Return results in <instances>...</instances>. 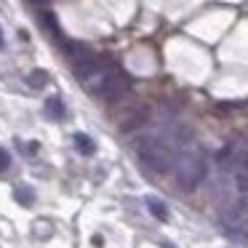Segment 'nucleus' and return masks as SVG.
I'll use <instances>...</instances> for the list:
<instances>
[{"label": "nucleus", "instance_id": "obj_6", "mask_svg": "<svg viewBox=\"0 0 248 248\" xmlns=\"http://www.w3.org/2000/svg\"><path fill=\"white\" fill-rule=\"evenodd\" d=\"M147 208H150V214L155 216V219H160V221H166V219H168V211H166V203H163V200H157V198H147Z\"/></svg>", "mask_w": 248, "mask_h": 248}, {"label": "nucleus", "instance_id": "obj_11", "mask_svg": "<svg viewBox=\"0 0 248 248\" xmlns=\"http://www.w3.org/2000/svg\"><path fill=\"white\" fill-rule=\"evenodd\" d=\"M32 6H38V8H46V0H30Z\"/></svg>", "mask_w": 248, "mask_h": 248}, {"label": "nucleus", "instance_id": "obj_4", "mask_svg": "<svg viewBox=\"0 0 248 248\" xmlns=\"http://www.w3.org/2000/svg\"><path fill=\"white\" fill-rule=\"evenodd\" d=\"M147 120H150V109H147V107H136L131 115H125V120L120 125H123V131H134V128H139V125H144Z\"/></svg>", "mask_w": 248, "mask_h": 248}, {"label": "nucleus", "instance_id": "obj_7", "mask_svg": "<svg viewBox=\"0 0 248 248\" xmlns=\"http://www.w3.org/2000/svg\"><path fill=\"white\" fill-rule=\"evenodd\" d=\"M75 147H78V152H83V155H93V150H96V144L91 141V136H86V134H75Z\"/></svg>", "mask_w": 248, "mask_h": 248}, {"label": "nucleus", "instance_id": "obj_9", "mask_svg": "<svg viewBox=\"0 0 248 248\" xmlns=\"http://www.w3.org/2000/svg\"><path fill=\"white\" fill-rule=\"evenodd\" d=\"M14 198H16L22 205H32L35 203V189L32 187H19L16 192H14Z\"/></svg>", "mask_w": 248, "mask_h": 248}, {"label": "nucleus", "instance_id": "obj_13", "mask_svg": "<svg viewBox=\"0 0 248 248\" xmlns=\"http://www.w3.org/2000/svg\"><path fill=\"white\" fill-rule=\"evenodd\" d=\"M166 248H173V246H166Z\"/></svg>", "mask_w": 248, "mask_h": 248}, {"label": "nucleus", "instance_id": "obj_8", "mask_svg": "<svg viewBox=\"0 0 248 248\" xmlns=\"http://www.w3.org/2000/svg\"><path fill=\"white\" fill-rule=\"evenodd\" d=\"M46 83H48V72L46 70H32L27 75V86L30 88H43Z\"/></svg>", "mask_w": 248, "mask_h": 248}, {"label": "nucleus", "instance_id": "obj_1", "mask_svg": "<svg viewBox=\"0 0 248 248\" xmlns=\"http://www.w3.org/2000/svg\"><path fill=\"white\" fill-rule=\"evenodd\" d=\"M208 173V163L203 155H182L173 160V176H176L179 187L195 189Z\"/></svg>", "mask_w": 248, "mask_h": 248}, {"label": "nucleus", "instance_id": "obj_3", "mask_svg": "<svg viewBox=\"0 0 248 248\" xmlns=\"http://www.w3.org/2000/svg\"><path fill=\"white\" fill-rule=\"evenodd\" d=\"M125 91H128V78H125L118 67H107L102 80H99L96 93L104 102H118L120 96H125Z\"/></svg>", "mask_w": 248, "mask_h": 248}, {"label": "nucleus", "instance_id": "obj_5", "mask_svg": "<svg viewBox=\"0 0 248 248\" xmlns=\"http://www.w3.org/2000/svg\"><path fill=\"white\" fill-rule=\"evenodd\" d=\"M46 115H48L51 120H62V118H64V104H62L59 96H48V99H46Z\"/></svg>", "mask_w": 248, "mask_h": 248}, {"label": "nucleus", "instance_id": "obj_2", "mask_svg": "<svg viewBox=\"0 0 248 248\" xmlns=\"http://www.w3.org/2000/svg\"><path fill=\"white\" fill-rule=\"evenodd\" d=\"M136 152H139L141 163L150 166L152 171H157V173H166V171H171V168H173L171 150H168L163 141H157V139H139Z\"/></svg>", "mask_w": 248, "mask_h": 248}, {"label": "nucleus", "instance_id": "obj_12", "mask_svg": "<svg viewBox=\"0 0 248 248\" xmlns=\"http://www.w3.org/2000/svg\"><path fill=\"white\" fill-rule=\"evenodd\" d=\"M3 46H6V40H3V30H0V48H3Z\"/></svg>", "mask_w": 248, "mask_h": 248}, {"label": "nucleus", "instance_id": "obj_10", "mask_svg": "<svg viewBox=\"0 0 248 248\" xmlns=\"http://www.w3.org/2000/svg\"><path fill=\"white\" fill-rule=\"evenodd\" d=\"M8 166H11V155H8V150H0V173L8 171Z\"/></svg>", "mask_w": 248, "mask_h": 248}]
</instances>
